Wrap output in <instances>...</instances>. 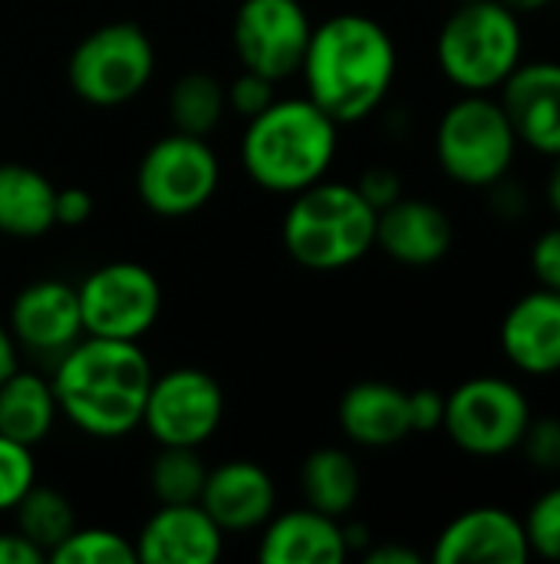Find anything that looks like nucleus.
Segmentation results:
<instances>
[{
  "label": "nucleus",
  "instance_id": "nucleus-1",
  "mask_svg": "<svg viewBox=\"0 0 560 564\" xmlns=\"http://www.w3.org/2000/svg\"><path fill=\"white\" fill-rule=\"evenodd\" d=\"M399 69L389 30L366 13H337L314 26L300 76L307 96L340 126L373 116Z\"/></svg>",
  "mask_w": 560,
  "mask_h": 564
},
{
  "label": "nucleus",
  "instance_id": "nucleus-2",
  "mask_svg": "<svg viewBox=\"0 0 560 564\" xmlns=\"http://www.w3.org/2000/svg\"><path fill=\"white\" fill-rule=\"evenodd\" d=\"M152 364L139 340H109L83 334L59 354L53 393L59 413L92 440H122L142 426Z\"/></svg>",
  "mask_w": 560,
  "mask_h": 564
},
{
  "label": "nucleus",
  "instance_id": "nucleus-3",
  "mask_svg": "<svg viewBox=\"0 0 560 564\" xmlns=\"http://www.w3.org/2000/svg\"><path fill=\"white\" fill-rule=\"evenodd\" d=\"M333 122L310 96L274 99L264 112L248 119L241 162L248 175L277 195H297L327 178L337 159Z\"/></svg>",
  "mask_w": 560,
  "mask_h": 564
},
{
  "label": "nucleus",
  "instance_id": "nucleus-4",
  "mask_svg": "<svg viewBox=\"0 0 560 564\" xmlns=\"http://www.w3.org/2000/svg\"><path fill=\"white\" fill-rule=\"evenodd\" d=\"M281 238L300 268L340 271L376 248V208L356 185L320 178L290 195Z\"/></svg>",
  "mask_w": 560,
  "mask_h": 564
},
{
  "label": "nucleus",
  "instance_id": "nucleus-5",
  "mask_svg": "<svg viewBox=\"0 0 560 564\" xmlns=\"http://www.w3.org/2000/svg\"><path fill=\"white\" fill-rule=\"evenodd\" d=\"M436 59L462 93L502 89L525 59L521 17L498 0L459 3L436 36Z\"/></svg>",
  "mask_w": 560,
  "mask_h": 564
},
{
  "label": "nucleus",
  "instance_id": "nucleus-6",
  "mask_svg": "<svg viewBox=\"0 0 560 564\" xmlns=\"http://www.w3.org/2000/svg\"><path fill=\"white\" fill-rule=\"evenodd\" d=\"M518 145L515 126L492 93H465L442 112L436 129V159L442 172L469 188H492L508 178Z\"/></svg>",
  "mask_w": 560,
  "mask_h": 564
},
{
  "label": "nucleus",
  "instance_id": "nucleus-7",
  "mask_svg": "<svg viewBox=\"0 0 560 564\" xmlns=\"http://www.w3.org/2000/svg\"><path fill=\"white\" fill-rule=\"evenodd\" d=\"M155 73V46L139 23L116 20L83 36L66 63L69 89L89 106H122L135 99Z\"/></svg>",
  "mask_w": 560,
  "mask_h": 564
},
{
  "label": "nucleus",
  "instance_id": "nucleus-8",
  "mask_svg": "<svg viewBox=\"0 0 560 564\" xmlns=\"http://www.w3.org/2000/svg\"><path fill=\"white\" fill-rule=\"evenodd\" d=\"M531 423V403L515 380L472 377L446 397L442 430L449 440L479 459H498L521 446Z\"/></svg>",
  "mask_w": 560,
  "mask_h": 564
},
{
  "label": "nucleus",
  "instance_id": "nucleus-9",
  "mask_svg": "<svg viewBox=\"0 0 560 564\" xmlns=\"http://www.w3.org/2000/svg\"><path fill=\"white\" fill-rule=\"evenodd\" d=\"M221 182V162L208 139L172 132L149 145L135 169V188L149 212L185 218L205 208Z\"/></svg>",
  "mask_w": 560,
  "mask_h": 564
},
{
  "label": "nucleus",
  "instance_id": "nucleus-10",
  "mask_svg": "<svg viewBox=\"0 0 560 564\" xmlns=\"http://www.w3.org/2000/svg\"><path fill=\"white\" fill-rule=\"evenodd\" d=\"M83 334L109 340H142L162 314L158 278L135 261H109L76 288Z\"/></svg>",
  "mask_w": 560,
  "mask_h": 564
},
{
  "label": "nucleus",
  "instance_id": "nucleus-11",
  "mask_svg": "<svg viewBox=\"0 0 560 564\" xmlns=\"http://www.w3.org/2000/svg\"><path fill=\"white\" fill-rule=\"evenodd\" d=\"M224 420L221 383L198 367H175L152 377L142 426L158 446H201Z\"/></svg>",
  "mask_w": 560,
  "mask_h": 564
},
{
  "label": "nucleus",
  "instance_id": "nucleus-12",
  "mask_svg": "<svg viewBox=\"0 0 560 564\" xmlns=\"http://www.w3.org/2000/svg\"><path fill=\"white\" fill-rule=\"evenodd\" d=\"M314 23L300 0H241L231 40L244 69L274 83L300 73Z\"/></svg>",
  "mask_w": 560,
  "mask_h": 564
},
{
  "label": "nucleus",
  "instance_id": "nucleus-13",
  "mask_svg": "<svg viewBox=\"0 0 560 564\" xmlns=\"http://www.w3.org/2000/svg\"><path fill=\"white\" fill-rule=\"evenodd\" d=\"M436 564H528L525 519L502 506H479L455 516L432 545Z\"/></svg>",
  "mask_w": 560,
  "mask_h": 564
},
{
  "label": "nucleus",
  "instance_id": "nucleus-14",
  "mask_svg": "<svg viewBox=\"0 0 560 564\" xmlns=\"http://www.w3.org/2000/svg\"><path fill=\"white\" fill-rule=\"evenodd\" d=\"M502 106L521 145L538 155H560V63L531 59L505 79Z\"/></svg>",
  "mask_w": 560,
  "mask_h": 564
},
{
  "label": "nucleus",
  "instance_id": "nucleus-15",
  "mask_svg": "<svg viewBox=\"0 0 560 564\" xmlns=\"http://www.w3.org/2000/svg\"><path fill=\"white\" fill-rule=\"evenodd\" d=\"M10 334L36 354H63L83 337L79 294L66 281H33L10 304Z\"/></svg>",
  "mask_w": 560,
  "mask_h": 564
},
{
  "label": "nucleus",
  "instance_id": "nucleus-16",
  "mask_svg": "<svg viewBox=\"0 0 560 564\" xmlns=\"http://www.w3.org/2000/svg\"><path fill=\"white\" fill-rule=\"evenodd\" d=\"M198 506L215 519V525L228 532H254L274 516L277 489L264 466L251 459H228L205 476V489Z\"/></svg>",
  "mask_w": 560,
  "mask_h": 564
},
{
  "label": "nucleus",
  "instance_id": "nucleus-17",
  "mask_svg": "<svg viewBox=\"0 0 560 564\" xmlns=\"http://www.w3.org/2000/svg\"><path fill=\"white\" fill-rule=\"evenodd\" d=\"M505 360L528 377L560 373V294L535 288L518 297L498 330Z\"/></svg>",
  "mask_w": 560,
  "mask_h": 564
},
{
  "label": "nucleus",
  "instance_id": "nucleus-18",
  "mask_svg": "<svg viewBox=\"0 0 560 564\" xmlns=\"http://www.w3.org/2000/svg\"><path fill=\"white\" fill-rule=\"evenodd\" d=\"M224 552V532L198 502L158 506L135 539L145 564H215Z\"/></svg>",
  "mask_w": 560,
  "mask_h": 564
},
{
  "label": "nucleus",
  "instance_id": "nucleus-19",
  "mask_svg": "<svg viewBox=\"0 0 560 564\" xmlns=\"http://www.w3.org/2000/svg\"><path fill=\"white\" fill-rule=\"evenodd\" d=\"M452 218L426 198H396L376 212V248L406 268L439 264L452 248Z\"/></svg>",
  "mask_w": 560,
  "mask_h": 564
},
{
  "label": "nucleus",
  "instance_id": "nucleus-20",
  "mask_svg": "<svg viewBox=\"0 0 560 564\" xmlns=\"http://www.w3.org/2000/svg\"><path fill=\"white\" fill-rule=\"evenodd\" d=\"M347 555L343 519L323 516L310 506L271 516L257 545V558L264 564H340Z\"/></svg>",
  "mask_w": 560,
  "mask_h": 564
},
{
  "label": "nucleus",
  "instance_id": "nucleus-21",
  "mask_svg": "<svg viewBox=\"0 0 560 564\" xmlns=\"http://www.w3.org/2000/svg\"><path fill=\"white\" fill-rule=\"evenodd\" d=\"M340 430L350 443L366 449H386L413 436L409 426V393L386 380L353 383L337 406Z\"/></svg>",
  "mask_w": 560,
  "mask_h": 564
},
{
  "label": "nucleus",
  "instance_id": "nucleus-22",
  "mask_svg": "<svg viewBox=\"0 0 560 564\" xmlns=\"http://www.w3.org/2000/svg\"><path fill=\"white\" fill-rule=\"evenodd\" d=\"M56 228V185L23 165H0V235L10 238H40Z\"/></svg>",
  "mask_w": 560,
  "mask_h": 564
},
{
  "label": "nucleus",
  "instance_id": "nucleus-23",
  "mask_svg": "<svg viewBox=\"0 0 560 564\" xmlns=\"http://www.w3.org/2000/svg\"><path fill=\"white\" fill-rule=\"evenodd\" d=\"M56 413L59 406H56V393L50 380L17 367L0 383V433L3 436L23 446H36L50 436Z\"/></svg>",
  "mask_w": 560,
  "mask_h": 564
},
{
  "label": "nucleus",
  "instance_id": "nucleus-24",
  "mask_svg": "<svg viewBox=\"0 0 560 564\" xmlns=\"http://www.w3.org/2000/svg\"><path fill=\"white\" fill-rule=\"evenodd\" d=\"M300 486H304V499L310 509L333 516V519H347L360 499L363 476H360L356 459L347 449L320 446L304 459Z\"/></svg>",
  "mask_w": 560,
  "mask_h": 564
},
{
  "label": "nucleus",
  "instance_id": "nucleus-25",
  "mask_svg": "<svg viewBox=\"0 0 560 564\" xmlns=\"http://www.w3.org/2000/svg\"><path fill=\"white\" fill-rule=\"evenodd\" d=\"M224 112H228V96L218 76L195 69L175 79L168 93V116H172L175 132L208 139L221 126Z\"/></svg>",
  "mask_w": 560,
  "mask_h": 564
},
{
  "label": "nucleus",
  "instance_id": "nucleus-26",
  "mask_svg": "<svg viewBox=\"0 0 560 564\" xmlns=\"http://www.w3.org/2000/svg\"><path fill=\"white\" fill-rule=\"evenodd\" d=\"M13 516H17V532H23L36 549H43L46 552V562H50V552L76 529V509H73V502L59 489L36 486V482L13 506Z\"/></svg>",
  "mask_w": 560,
  "mask_h": 564
},
{
  "label": "nucleus",
  "instance_id": "nucleus-27",
  "mask_svg": "<svg viewBox=\"0 0 560 564\" xmlns=\"http://www.w3.org/2000/svg\"><path fill=\"white\" fill-rule=\"evenodd\" d=\"M208 466L195 446H162L149 466V489L158 506L198 502L205 489Z\"/></svg>",
  "mask_w": 560,
  "mask_h": 564
},
{
  "label": "nucleus",
  "instance_id": "nucleus-28",
  "mask_svg": "<svg viewBox=\"0 0 560 564\" xmlns=\"http://www.w3.org/2000/svg\"><path fill=\"white\" fill-rule=\"evenodd\" d=\"M50 562L56 564H132L139 562L135 555V542H129L125 535L112 532V529H73L53 552Z\"/></svg>",
  "mask_w": 560,
  "mask_h": 564
},
{
  "label": "nucleus",
  "instance_id": "nucleus-29",
  "mask_svg": "<svg viewBox=\"0 0 560 564\" xmlns=\"http://www.w3.org/2000/svg\"><path fill=\"white\" fill-rule=\"evenodd\" d=\"M36 463L33 446H23L0 433V512H13V506L33 489Z\"/></svg>",
  "mask_w": 560,
  "mask_h": 564
},
{
  "label": "nucleus",
  "instance_id": "nucleus-30",
  "mask_svg": "<svg viewBox=\"0 0 560 564\" xmlns=\"http://www.w3.org/2000/svg\"><path fill=\"white\" fill-rule=\"evenodd\" d=\"M525 532L531 558L560 562V486L535 499V506L525 516Z\"/></svg>",
  "mask_w": 560,
  "mask_h": 564
},
{
  "label": "nucleus",
  "instance_id": "nucleus-31",
  "mask_svg": "<svg viewBox=\"0 0 560 564\" xmlns=\"http://www.w3.org/2000/svg\"><path fill=\"white\" fill-rule=\"evenodd\" d=\"M274 79H267V76H261V73H254V69H244L238 79H231L228 86H224V96H228V112H234V116H241L244 122L248 119H254L257 112H264L277 96H274Z\"/></svg>",
  "mask_w": 560,
  "mask_h": 564
},
{
  "label": "nucleus",
  "instance_id": "nucleus-32",
  "mask_svg": "<svg viewBox=\"0 0 560 564\" xmlns=\"http://www.w3.org/2000/svg\"><path fill=\"white\" fill-rule=\"evenodd\" d=\"M528 463L538 469V473H560V420L558 416H545V420H535L528 423L525 430V440L518 446Z\"/></svg>",
  "mask_w": 560,
  "mask_h": 564
},
{
  "label": "nucleus",
  "instance_id": "nucleus-33",
  "mask_svg": "<svg viewBox=\"0 0 560 564\" xmlns=\"http://www.w3.org/2000/svg\"><path fill=\"white\" fill-rule=\"evenodd\" d=\"M531 274L538 288L560 294V225L541 231L531 245Z\"/></svg>",
  "mask_w": 560,
  "mask_h": 564
},
{
  "label": "nucleus",
  "instance_id": "nucleus-34",
  "mask_svg": "<svg viewBox=\"0 0 560 564\" xmlns=\"http://www.w3.org/2000/svg\"><path fill=\"white\" fill-rule=\"evenodd\" d=\"M353 185H356V192H360L376 212H383V208H389L396 198H403V178H399V172L389 169V165H370Z\"/></svg>",
  "mask_w": 560,
  "mask_h": 564
},
{
  "label": "nucleus",
  "instance_id": "nucleus-35",
  "mask_svg": "<svg viewBox=\"0 0 560 564\" xmlns=\"http://www.w3.org/2000/svg\"><path fill=\"white\" fill-rule=\"evenodd\" d=\"M446 420V397L439 390H413L409 393V426L413 433H436Z\"/></svg>",
  "mask_w": 560,
  "mask_h": 564
},
{
  "label": "nucleus",
  "instance_id": "nucleus-36",
  "mask_svg": "<svg viewBox=\"0 0 560 564\" xmlns=\"http://www.w3.org/2000/svg\"><path fill=\"white\" fill-rule=\"evenodd\" d=\"M92 212H96V202L86 188H79V185L56 188V225L79 228L92 218Z\"/></svg>",
  "mask_w": 560,
  "mask_h": 564
},
{
  "label": "nucleus",
  "instance_id": "nucleus-37",
  "mask_svg": "<svg viewBox=\"0 0 560 564\" xmlns=\"http://www.w3.org/2000/svg\"><path fill=\"white\" fill-rule=\"evenodd\" d=\"M46 552L36 549L23 532H0V564H43Z\"/></svg>",
  "mask_w": 560,
  "mask_h": 564
},
{
  "label": "nucleus",
  "instance_id": "nucleus-38",
  "mask_svg": "<svg viewBox=\"0 0 560 564\" xmlns=\"http://www.w3.org/2000/svg\"><path fill=\"white\" fill-rule=\"evenodd\" d=\"M366 564H422V555L406 545H370L363 552Z\"/></svg>",
  "mask_w": 560,
  "mask_h": 564
},
{
  "label": "nucleus",
  "instance_id": "nucleus-39",
  "mask_svg": "<svg viewBox=\"0 0 560 564\" xmlns=\"http://www.w3.org/2000/svg\"><path fill=\"white\" fill-rule=\"evenodd\" d=\"M17 370V340L10 334V327L0 324V383Z\"/></svg>",
  "mask_w": 560,
  "mask_h": 564
},
{
  "label": "nucleus",
  "instance_id": "nucleus-40",
  "mask_svg": "<svg viewBox=\"0 0 560 564\" xmlns=\"http://www.w3.org/2000/svg\"><path fill=\"white\" fill-rule=\"evenodd\" d=\"M545 195H548V205L551 212L560 218V155H554V169L548 175V185H545Z\"/></svg>",
  "mask_w": 560,
  "mask_h": 564
},
{
  "label": "nucleus",
  "instance_id": "nucleus-41",
  "mask_svg": "<svg viewBox=\"0 0 560 564\" xmlns=\"http://www.w3.org/2000/svg\"><path fill=\"white\" fill-rule=\"evenodd\" d=\"M498 3H505V7L515 10L518 17H528V13H538V10H545V7H551V3H558V0H498Z\"/></svg>",
  "mask_w": 560,
  "mask_h": 564
},
{
  "label": "nucleus",
  "instance_id": "nucleus-42",
  "mask_svg": "<svg viewBox=\"0 0 560 564\" xmlns=\"http://www.w3.org/2000/svg\"><path fill=\"white\" fill-rule=\"evenodd\" d=\"M459 3H469V0H459Z\"/></svg>",
  "mask_w": 560,
  "mask_h": 564
},
{
  "label": "nucleus",
  "instance_id": "nucleus-43",
  "mask_svg": "<svg viewBox=\"0 0 560 564\" xmlns=\"http://www.w3.org/2000/svg\"><path fill=\"white\" fill-rule=\"evenodd\" d=\"M558 10H560V0H558Z\"/></svg>",
  "mask_w": 560,
  "mask_h": 564
}]
</instances>
